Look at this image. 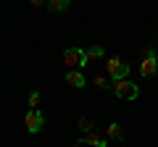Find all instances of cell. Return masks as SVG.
I'll return each instance as SVG.
<instances>
[{
  "instance_id": "obj_1",
  "label": "cell",
  "mask_w": 158,
  "mask_h": 147,
  "mask_svg": "<svg viewBox=\"0 0 158 147\" xmlns=\"http://www.w3.org/2000/svg\"><path fill=\"white\" fill-rule=\"evenodd\" d=\"M63 63L69 66V71H71V68H85V66H90L87 50H82V47H66V50H63Z\"/></svg>"
},
{
  "instance_id": "obj_2",
  "label": "cell",
  "mask_w": 158,
  "mask_h": 147,
  "mask_svg": "<svg viewBox=\"0 0 158 147\" xmlns=\"http://www.w3.org/2000/svg\"><path fill=\"white\" fill-rule=\"evenodd\" d=\"M106 74L113 81H121V79L129 76V63H124L121 58H108L106 61Z\"/></svg>"
},
{
  "instance_id": "obj_3",
  "label": "cell",
  "mask_w": 158,
  "mask_h": 147,
  "mask_svg": "<svg viewBox=\"0 0 158 147\" xmlns=\"http://www.w3.org/2000/svg\"><path fill=\"white\" fill-rule=\"evenodd\" d=\"M158 71V53L153 47H145L142 50V63H140V74L142 76H156Z\"/></svg>"
},
{
  "instance_id": "obj_4",
  "label": "cell",
  "mask_w": 158,
  "mask_h": 147,
  "mask_svg": "<svg viewBox=\"0 0 158 147\" xmlns=\"http://www.w3.org/2000/svg\"><path fill=\"white\" fill-rule=\"evenodd\" d=\"M113 92H116V97H121V100H137V97H140V87L132 84L129 79L113 81Z\"/></svg>"
},
{
  "instance_id": "obj_5",
  "label": "cell",
  "mask_w": 158,
  "mask_h": 147,
  "mask_svg": "<svg viewBox=\"0 0 158 147\" xmlns=\"http://www.w3.org/2000/svg\"><path fill=\"white\" fill-rule=\"evenodd\" d=\"M42 124H45V118H42V113H40V108L27 110V116H24V126H27L29 134H37V131L42 129Z\"/></svg>"
},
{
  "instance_id": "obj_6",
  "label": "cell",
  "mask_w": 158,
  "mask_h": 147,
  "mask_svg": "<svg viewBox=\"0 0 158 147\" xmlns=\"http://www.w3.org/2000/svg\"><path fill=\"white\" fill-rule=\"evenodd\" d=\"M79 145H92V147H108V142L103 139L100 134H85V137H79Z\"/></svg>"
},
{
  "instance_id": "obj_7",
  "label": "cell",
  "mask_w": 158,
  "mask_h": 147,
  "mask_svg": "<svg viewBox=\"0 0 158 147\" xmlns=\"http://www.w3.org/2000/svg\"><path fill=\"white\" fill-rule=\"evenodd\" d=\"M66 81H69L71 87H79V89L85 87V76H82V71H79V68H71V71L66 74Z\"/></svg>"
},
{
  "instance_id": "obj_8",
  "label": "cell",
  "mask_w": 158,
  "mask_h": 147,
  "mask_svg": "<svg viewBox=\"0 0 158 147\" xmlns=\"http://www.w3.org/2000/svg\"><path fill=\"white\" fill-rule=\"evenodd\" d=\"M106 134H108V139H116V142H121V139H124V131H121V126H118L116 121L106 126Z\"/></svg>"
},
{
  "instance_id": "obj_9",
  "label": "cell",
  "mask_w": 158,
  "mask_h": 147,
  "mask_svg": "<svg viewBox=\"0 0 158 147\" xmlns=\"http://www.w3.org/2000/svg\"><path fill=\"white\" fill-rule=\"evenodd\" d=\"M103 55H106L103 45H92V47H87V58H90V61H98V58H103Z\"/></svg>"
},
{
  "instance_id": "obj_10",
  "label": "cell",
  "mask_w": 158,
  "mask_h": 147,
  "mask_svg": "<svg viewBox=\"0 0 158 147\" xmlns=\"http://www.w3.org/2000/svg\"><path fill=\"white\" fill-rule=\"evenodd\" d=\"M48 8H50L53 13H58V11H66L69 3H66V0H48Z\"/></svg>"
},
{
  "instance_id": "obj_11",
  "label": "cell",
  "mask_w": 158,
  "mask_h": 147,
  "mask_svg": "<svg viewBox=\"0 0 158 147\" xmlns=\"http://www.w3.org/2000/svg\"><path fill=\"white\" fill-rule=\"evenodd\" d=\"M92 81H95L100 89H108V87H111V84H108V76H106V74H95V76H92Z\"/></svg>"
},
{
  "instance_id": "obj_12",
  "label": "cell",
  "mask_w": 158,
  "mask_h": 147,
  "mask_svg": "<svg viewBox=\"0 0 158 147\" xmlns=\"http://www.w3.org/2000/svg\"><path fill=\"white\" fill-rule=\"evenodd\" d=\"M79 131H82V134H92V124H90V118H79Z\"/></svg>"
},
{
  "instance_id": "obj_13",
  "label": "cell",
  "mask_w": 158,
  "mask_h": 147,
  "mask_svg": "<svg viewBox=\"0 0 158 147\" xmlns=\"http://www.w3.org/2000/svg\"><path fill=\"white\" fill-rule=\"evenodd\" d=\"M40 100H42V97H40V92H32V95H29V105H32V108H37Z\"/></svg>"
},
{
  "instance_id": "obj_14",
  "label": "cell",
  "mask_w": 158,
  "mask_h": 147,
  "mask_svg": "<svg viewBox=\"0 0 158 147\" xmlns=\"http://www.w3.org/2000/svg\"><path fill=\"white\" fill-rule=\"evenodd\" d=\"M29 3H32V6H42V3H45V0H29Z\"/></svg>"
},
{
  "instance_id": "obj_15",
  "label": "cell",
  "mask_w": 158,
  "mask_h": 147,
  "mask_svg": "<svg viewBox=\"0 0 158 147\" xmlns=\"http://www.w3.org/2000/svg\"><path fill=\"white\" fill-rule=\"evenodd\" d=\"M74 147H85V145H79V142H77V145H74Z\"/></svg>"
},
{
  "instance_id": "obj_16",
  "label": "cell",
  "mask_w": 158,
  "mask_h": 147,
  "mask_svg": "<svg viewBox=\"0 0 158 147\" xmlns=\"http://www.w3.org/2000/svg\"><path fill=\"white\" fill-rule=\"evenodd\" d=\"M66 3H71V0H66Z\"/></svg>"
}]
</instances>
